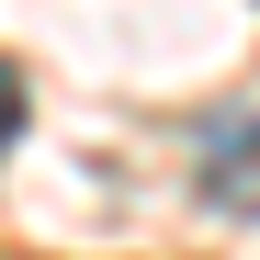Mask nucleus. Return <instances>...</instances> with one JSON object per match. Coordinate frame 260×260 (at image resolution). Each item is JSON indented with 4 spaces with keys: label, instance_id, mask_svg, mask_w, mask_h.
<instances>
[{
    "label": "nucleus",
    "instance_id": "1",
    "mask_svg": "<svg viewBox=\"0 0 260 260\" xmlns=\"http://www.w3.org/2000/svg\"><path fill=\"white\" fill-rule=\"evenodd\" d=\"M204 204H215V215H249V226H260V113H249V124H215V136H204Z\"/></svg>",
    "mask_w": 260,
    "mask_h": 260
},
{
    "label": "nucleus",
    "instance_id": "2",
    "mask_svg": "<svg viewBox=\"0 0 260 260\" xmlns=\"http://www.w3.org/2000/svg\"><path fill=\"white\" fill-rule=\"evenodd\" d=\"M12 136H23V79L0 68V147H12Z\"/></svg>",
    "mask_w": 260,
    "mask_h": 260
}]
</instances>
